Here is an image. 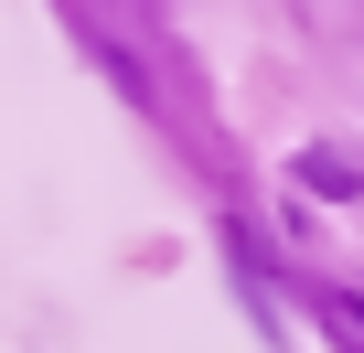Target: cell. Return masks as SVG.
Wrapping results in <instances>:
<instances>
[]
</instances>
